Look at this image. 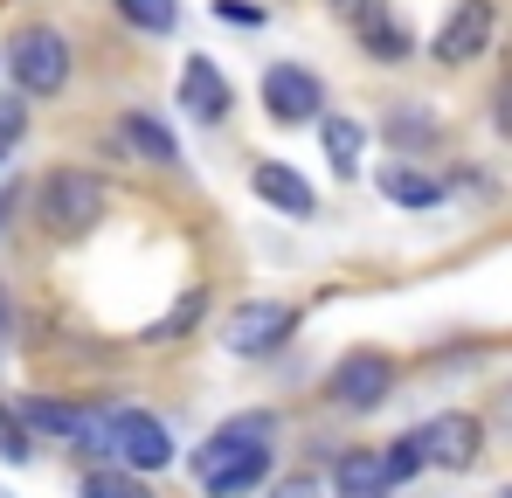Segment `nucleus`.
Segmentation results:
<instances>
[{
	"label": "nucleus",
	"mask_w": 512,
	"mask_h": 498,
	"mask_svg": "<svg viewBox=\"0 0 512 498\" xmlns=\"http://www.w3.org/2000/svg\"><path fill=\"white\" fill-rule=\"evenodd\" d=\"M0 457H7V464H21V457H28V436H21V422H0Z\"/></svg>",
	"instance_id": "24"
},
{
	"label": "nucleus",
	"mask_w": 512,
	"mask_h": 498,
	"mask_svg": "<svg viewBox=\"0 0 512 498\" xmlns=\"http://www.w3.org/2000/svg\"><path fill=\"white\" fill-rule=\"evenodd\" d=\"M319 139H326V160L340 166V173L360 166V125H353V118H326V125H319Z\"/></svg>",
	"instance_id": "18"
},
{
	"label": "nucleus",
	"mask_w": 512,
	"mask_h": 498,
	"mask_svg": "<svg viewBox=\"0 0 512 498\" xmlns=\"http://www.w3.org/2000/svg\"><path fill=\"white\" fill-rule=\"evenodd\" d=\"M7 70H14V83H21L28 97H49V90L70 83V42H63L56 28H21V35L7 42Z\"/></svg>",
	"instance_id": "2"
},
{
	"label": "nucleus",
	"mask_w": 512,
	"mask_h": 498,
	"mask_svg": "<svg viewBox=\"0 0 512 498\" xmlns=\"http://www.w3.org/2000/svg\"><path fill=\"white\" fill-rule=\"evenodd\" d=\"M416 443H423V464H443V471H471L478 464V450H485V422L464 409L436 415L429 429H416Z\"/></svg>",
	"instance_id": "7"
},
{
	"label": "nucleus",
	"mask_w": 512,
	"mask_h": 498,
	"mask_svg": "<svg viewBox=\"0 0 512 498\" xmlns=\"http://www.w3.org/2000/svg\"><path fill=\"white\" fill-rule=\"evenodd\" d=\"M263 471H270V443L229 457V464H215V471H201V485H208V498H243L250 485H263Z\"/></svg>",
	"instance_id": "14"
},
{
	"label": "nucleus",
	"mask_w": 512,
	"mask_h": 498,
	"mask_svg": "<svg viewBox=\"0 0 512 498\" xmlns=\"http://www.w3.org/2000/svg\"><path fill=\"white\" fill-rule=\"evenodd\" d=\"M492 0H457L450 7V21L436 28V63H471V56H485V42H492Z\"/></svg>",
	"instance_id": "9"
},
{
	"label": "nucleus",
	"mask_w": 512,
	"mask_h": 498,
	"mask_svg": "<svg viewBox=\"0 0 512 498\" xmlns=\"http://www.w3.org/2000/svg\"><path fill=\"white\" fill-rule=\"evenodd\" d=\"M118 14L132 28H146V35H167L173 21H180V0H118Z\"/></svg>",
	"instance_id": "19"
},
{
	"label": "nucleus",
	"mask_w": 512,
	"mask_h": 498,
	"mask_svg": "<svg viewBox=\"0 0 512 498\" xmlns=\"http://www.w3.org/2000/svg\"><path fill=\"white\" fill-rule=\"evenodd\" d=\"M118 132H125V146H139V153H146L153 166H180V146H173V132L160 125V118H146V111H125V125H118Z\"/></svg>",
	"instance_id": "16"
},
{
	"label": "nucleus",
	"mask_w": 512,
	"mask_h": 498,
	"mask_svg": "<svg viewBox=\"0 0 512 498\" xmlns=\"http://www.w3.org/2000/svg\"><path fill=\"white\" fill-rule=\"evenodd\" d=\"M388 139H395V146H429V139H436V118H429L423 104H409L402 118H388Z\"/></svg>",
	"instance_id": "20"
},
{
	"label": "nucleus",
	"mask_w": 512,
	"mask_h": 498,
	"mask_svg": "<svg viewBox=\"0 0 512 498\" xmlns=\"http://www.w3.org/2000/svg\"><path fill=\"white\" fill-rule=\"evenodd\" d=\"M499 132H506V139H512V83H506V90H499Z\"/></svg>",
	"instance_id": "28"
},
{
	"label": "nucleus",
	"mask_w": 512,
	"mask_h": 498,
	"mask_svg": "<svg viewBox=\"0 0 512 498\" xmlns=\"http://www.w3.org/2000/svg\"><path fill=\"white\" fill-rule=\"evenodd\" d=\"M215 14H222V21H263V14H256V7H243V0H215Z\"/></svg>",
	"instance_id": "27"
},
{
	"label": "nucleus",
	"mask_w": 512,
	"mask_h": 498,
	"mask_svg": "<svg viewBox=\"0 0 512 498\" xmlns=\"http://www.w3.org/2000/svg\"><path fill=\"white\" fill-rule=\"evenodd\" d=\"M277 436V415L270 409H250V415H229L208 443H201V457H194V471H215V464H229V457H243V450H263Z\"/></svg>",
	"instance_id": "11"
},
{
	"label": "nucleus",
	"mask_w": 512,
	"mask_h": 498,
	"mask_svg": "<svg viewBox=\"0 0 512 498\" xmlns=\"http://www.w3.org/2000/svg\"><path fill=\"white\" fill-rule=\"evenodd\" d=\"M21 125H28V111H21V104H0V153L21 139Z\"/></svg>",
	"instance_id": "25"
},
{
	"label": "nucleus",
	"mask_w": 512,
	"mask_h": 498,
	"mask_svg": "<svg viewBox=\"0 0 512 498\" xmlns=\"http://www.w3.org/2000/svg\"><path fill=\"white\" fill-rule=\"evenodd\" d=\"M21 422H35V429H49V436H70V443L90 450V457H118V443H111V415H104V409H77V402H49V395H35V402H21Z\"/></svg>",
	"instance_id": "3"
},
{
	"label": "nucleus",
	"mask_w": 512,
	"mask_h": 498,
	"mask_svg": "<svg viewBox=\"0 0 512 498\" xmlns=\"http://www.w3.org/2000/svg\"><path fill=\"white\" fill-rule=\"evenodd\" d=\"M381 471H388V485L416 478V471H423V443H416V436H395V450L381 457Z\"/></svg>",
	"instance_id": "22"
},
{
	"label": "nucleus",
	"mask_w": 512,
	"mask_h": 498,
	"mask_svg": "<svg viewBox=\"0 0 512 498\" xmlns=\"http://www.w3.org/2000/svg\"><path fill=\"white\" fill-rule=\"evenodd\" d=\"M256 194H263L270 208H284V215H312V208H319V201H312V187H305L291 166H277V160L256 166Z\"/></svg>",
	"instance_id": "15"
},
{
	"label": "nucleus",
	"mask_w": 512,
	"mask_h": 498,
	"mask_svg": "<svg viewBox=\"0 0 512 498\" xmlns=\"http://www.w3.org/2000/svg\"><path fill=\"white\" fill-rule=\"evenodd\" d=\"M194 319H201V291H187V298H180V305H173L167 319H160V326H153V339H180V332L194 326Z\"/></svg>",
	"instance_id": "23"
},
{
	"label": "nucleus",
	"mask_w": 512,
	"mask_h": 498,
	"mask_svg": "<svg viewBox=\"0 0 512 498\" xmlns=\"http://www.w3.org/2000/svg\"><path fill=\"white\" fill-rule=\"evenodd\" d=\"M0 498H7V492H0Z\"/></svg>",
	"instance_id": "31"
},
{
	"label": "nucleus",
	"mask_w": 512,
	"mask_h": 498,
	"mask_svg": "<svg viewBox=\"0 0 512 498\" xmlns=\"http://www.w3.org/2000/svg\"><path fill=\"white\" fill-rule=\"evenodd\" d=\"M291 326H298V312H291V305H277V298H250V305H236V312H229L222 346H229V353H243V360H256V353H277V346L291 339Z\"/></svg>",
	"instance_id": "4"
},
{
	"label": "nucleus",
	"mask_w": 512,
	"mask_h": 498,
	"mask_svg": "<svg viewBox=\"0 0 512 498\" xmlns=\"http://www.w3.org/2000/svg\"><path fill=\"white\" fill-rule=\"evenodd\" d=\"M270 498H326V492H319L312 478H284V485H277V492H270Z\"/></svg>",
	"instance_id": "26"
},
{
	"label": "nucleus",
	"mask_w": 512,
	"mask_h": 498,
	"mask_svg": "<svg viewBox=\"0 0 512 498\" xmlns=\"http://www.w3.org/2000/svg\"><path fill=\"white\" fill-rule=\"evenodd\" d=\"M104 415H111V443H118V457L132 471H167L173 464V436L160 415H146V409H104Z\"/></svg>",
	"instance_id": "5"
},
{
	"label": "nucleus",
	"mask_w": 512,
	"mask_h": 498,
	"mask_svg": "<svg viewBox=\"0 0 512 498\" xmlns=\"http://www.w3.org/2000/svg\"><path fill=\"white\" fill-rule=\"evenodd\" d=\"M333 7H346V14H353V7H360V0H333Z\"/></svg>",
	"instance_id": "29"
},
{
	"label": "nucleus",
	"mask_w": 512,
	"mask_h": 498,
	"mask_svg": "<svg viewBox=\"0 0 512 498\" xmlns=\"http://www.w3.org/2000/svg\"><path fill=\"white\" fill-rule=\"evenodd\" d=\"M263 111H270L277 125H312V118L326 111V90H319L312 70L277 63V70H263Z\"/></svg>",
	"instance_id": "8"
},
{
	"label": "nucleus",
	"mask_w": 512,
	"mask_h": 498,
	"mask_svg": "<svg viewBox=\"0 0 512 498\" xmlns=\"http://www.w3.org/2000/svg\"><path fill=\"white\" fill-rule=\"evenodd\" d=\"M381 194L402 201V208H436V201H443V187H436L429 173H409V166H388V173H381Z\"/></svg>",
	"instance_id": "17"
},
{
	"label": "nucleus",
	"mask_w": 512,
	"mask_h": 498,
	"mask_svg": "<svg viewBox=\"0 0 512 498\" xmlns=\"http://www.w3.org/2000/svg\"><path fill=\"white\" fill-rule=\"evenodd\" d=\"M353 28H360V49H367L374 63H402V56H409V28L388 14V0H360V7H353Z\"/></svg>",
	"instance_id": "12"
},
{
	"label": "nucleus",
	"mask_w": 512,
	"mask_h": 498,
	"mask_svg": "<svg viewBox=\"0 0 512 498\" xmlns=\"http://www.w3.org/2000/svg\"><path fill=\"white\" fill-rule=\"evenodd\" d=\"M84 498H153V492H146L139 478H125V471H90Z\"/></svg>",
	"instance_id": "21"
},
{
	"label": "nucleus",
	"mask_w": 512,
	"mask_h": 498,
	"mask_svg": "<svg viewBox=\"0 0 512 498\" xmlns=\"http://www.w3.org/2000/svg\"><path fill=\"white\" fill-rule=\"evenodd\" d=\"M104 208H111V187H104L90 166H56V173L42 180V222H49V236H63V243L90 236V229L104 222Z\"/></svg>",
	"instance_id": "1"
},
{
	"label": "nucleus",
	"mask_w": 512,
	"mask_h": 498,
	"mask_svg": "<svg viewBox=\"0 0 512 498\" xmlns=\"http://www.w3.org/2000/svg\"><path fill=\"white\" fill-rule=\"evenodd\" d=\"M333 498H388V471L374 450H346L333 464Z\"/></svg>",
	"instance_id": "13"
},
{
	"label": "nucleus",
	"mask_w": 512,
	"mask_h": 498,
	"mask_svg": "<svg viewBox=\"0 0 512 498\" xmlns=\"http://www.w3.org/2000/svg\"><path fill=\"white\" fill-rule=\"evenodd\" d=\"M499 498H512V492H499Z\"/></svg>",
	"instance_id": "30"
},
{
	"label": "nucleus",
	"mask_w": 512,
	"mask_h": 498,
	"mask_svg": "<svg viewBox=\"0 0 512 498\" xmlns=\"http://www.w3.org/2000/svg\"><path fill=\"white\" fill-rule=\"evenodd\" d=\"M180 111H194L201 125H222L236 111V90H229V77L208 56H187V70H180Z\"/></svg>",
	"instance_id": "10"
},
{
	"label": "nucleus",
	"mask_w": 512,
	"mask_h": 498,
	"mask_svg": "<svg viewBox=\"0 0 512 498\" xmlns=\"http://www.w3.org/2000/svg\"><path fill=\"white\" fill-rule=\"evenodd\" d=\"M388 388H395V360L374 353V346L346 353L340 367H333V402H340V409H381Z\"/></svg>",
	"instance_id": "6"
}]
</instances>
